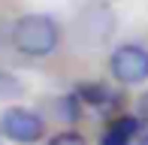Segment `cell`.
<instances>
[{
    "instance_id": "1",
    "label": "cell",
    "mask_w": 148,
    "mask_h": 145,
    "mask_svg": "<svg viewBox=\"0 0 148 145\" xmlns=\"http://www.w3.org/2000/svg\"><path fill=\"white\" fill-rule=\"evenodd\" d=\"M12 42L21 55L27 57H45L58 49L60 42V30L58 21L51 15H42V12H30V15H21L12 27Z\"/></svg>"
},
{
    "instance_id": "2",
    "label": "cell",
    "mask_w": 148,
    "mask_h": 145,
    "mask_svg": "<svg viewBox=\"0 0 148 145\" xmlns=\"http://www.w3.org/2000/svg\"><path fill=\"white\" fill-rule=\"evenodd\" d=\"M0 133L6 139L18 142V145H33L42 139L45 133V121L36 115V112L24 109V106H12L0 115Z\"/></svg>"
},
{
    "instance_id": "3",
    "label": "cell",
    "mask_w": 148,
    "mask_h": 145,
    "mask_svg": "<svg viewBox=\"0 0 148 145\" xmlns=\"http://www.w3.org/2000/svg\"><path fill=\"white\" fill-rule=\"evenodd\" d=\"M109 70L121 85H139L148 79V51L142 45H121L112 51Z\"/></svg>"
},
{
    "instance_id": "4",
    "label": "cell",
    "mask_w": 148,
    "mask_h": 145,
    "mask_svg": "<svg viewBox=\"0 0 148 145\" xmlns=\"http://www.w3.org/2000/svg\"><path fill=\"white\" fill-rule=\"evenodd\" d=\"M139 118H130V115H124V118H118L115 124H112L109 130H106V136H103V145H130L133 142V136L139 133Z\"/></svg>"
},
{
    "instance_id": "5",
    "label": "cell",
    "mask_w": 148,
    "mask_h": 145,
    "mask_svg": "<svg viewBox=\"0 0 148 145\" xmlns=\"http://www.w3.org/2000/svg\"><path fill=\"white\" fill-rule=\"evenodd\" d=\"M79 97L85 103H91V106H109L118 94H112V88H106V85L94 82V85H79Z\"/></svg>"
},
{
    "instance_id": "6",
    "label": "cell",
    "mask_w": 148,
    "mask_h": 145,
    "mask_svg": "<svg viewBox=\"0 0 148 145\" xmlns=\"http://www.w3.org/2000/svg\"><path fill=\"white\" fill-rule=\"evenodd\" d=\"M18 94H21V82L0 70V100H9V97H18Z\"/></svg>"
},
{
    "instance_id": "7",
    "label": "cell",
    "mask_w": 148,
    "mask_h": 145,
    "mask_svg": "<svg viewBox=\"0 0 148 145\" xmlns=\"http://www.w3.org/2000/svg\"><path fill=\"white\" fill-rule=\"evenodd\" d=\"M49 145H85V139L79 133H73V130H66V133H58Z\"/></svg>"
},
{
    "instance_id": "8",
    "label": "cell",
    "mask_w": 148,
    "mask_h": 145,
    "mask_svg": "<svg viewBox=\"0 0 148 145\" xmlns=\"http://www.w3.org/2000/svg\"><path fill=\"white\" fill-rule=\"evenodd\" d=\"M136 112H139V118H145V121H148V91L136 100Z\"/></svg>"
},
{
    "instance_id": "9",
    "label": "cell",
    "mask_w": 148,
    "mask_h": 145,
    "mask_svg": "<svg viewBox=\"0 0 148 145\" xmlns=\"http://www.w3.org/2000/svg\"><path fill=\"white\" fill-rule=\"evenodd\" d=\"M139 145H148V133H142V136H139Z\"/></svg>"
},
{
    "instance_id": "10",
    "label": "cell",
    "mask_w": 148,
    "mask_h": 145,
    "mask_svg": "<svg viewBox=\"0 0 148 145\" xmlns=\"http://www.w3.org/2000/svg\"><path fill=\"white\" fill-rule=\"evenodd\" d=\"M0 145H3V142H0Z\"/></svg>"
}]
</instances>
